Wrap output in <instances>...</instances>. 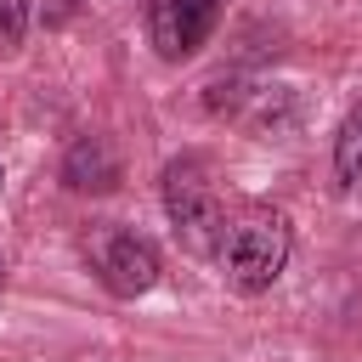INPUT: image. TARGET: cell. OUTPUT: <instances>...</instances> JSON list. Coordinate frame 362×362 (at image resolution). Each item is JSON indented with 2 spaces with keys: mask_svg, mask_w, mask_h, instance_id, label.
<instances>
[{
  "mask_svg": "<svg viewBox=\"0 0 362 362\" xmlns=\"http://www.w3.org/2000/svg\"><path fill=\"white\" fill-rule=\"evenodd\" d=\"M288 249H294L288 215L272 209V204H243L238 215H226V226H221V238H215L221 283H226L232 294H266V288L283 277Z\"/></svg>",
  "mask_w": 362,
  "mask_h": 362,
  "instance_id": "6da1fadb",
  "label": "cell"
},
{
  "mask_svg": "<svg viewBox=\"0 0 362 362\" xmlns=\"http://www.w3.org/2000/svg\"><path fill=\"white\" fill-rule=\"evenodd\" d=\"M164 209L175 221V238L192 255H215V238L226 226V204L215 192V175L204 158H175L164 170Z\"/></svg>",
  "mask_w": 362,
  "mask_h": 362,
  "instance_id": "7a4b0ae2",
  "label": "cell"
},
{
  "mask_svg": "<svg viewBox=\"0 0 362 362\" xmlns=\"http://www.w3.org/2000/svg\"><path fill=\"white\" fill-rule=\"evenodd\" d=\"M221 17V0H147V40L164 62H187Z\"/></svg>",
  "mask_w": 362,
  "mask_h": 362,
  "instance_id": "3957f363",
  "label": "cell"
},
{
  "mask_svg": "<svg viewBox=\"0 0 362 362\" xmlns=\"http://www.w3.org/2000/svg\"><path fill=\"white\" fill-rule=\"evenodd\" d=\"M96 272L119 300H136V294H147L158 283V249L147 238H136V232H107L96 243Z\"/></svg>",
  "mask_w": 362,
  "mask_h": 362,
  "instance_id": "277c9868",
  "label": "cell"
},
{
  "mask_svg": "<svg viewBox=\"0 0 362 362\" xmlns=\"http://www.w3.org/2000/svg\"><path fill=\"white\" fill-rule=\"evenodd\" d=\"M62 175H68L74 192H107V187L119 181V158H113V147H107L102 136H85V141L68 147Z\"/></svg>",
  "mask_w": 362,
  "mask_h": 362,
  "instance_id": "5b68a950",
  "label": "cell"
},
{
  "mask_svg": "<svg viewBox=\"0 0 362 362\" xmlns=\"http://www.w3.org/2000/svg\"><path fill=\"white\" fill-rule=\"evenodd\" d=\"M334 170H339V181L345 187H362V107L339 124V136H334Z\"/></svg>",
  "mask_w": 362,
  "mask_h": 362,
  "instance_id": "8992f818",
  "label": "cell"
},
{
  "mask_svg": "<svg viewBox=\"0 0 362 362\" xmlns=\"http://www.w3.org/2000/svg\"><path fill=\"white\" fill-rule=\"evenodd\" d=\"M28 34V0H0V51H17Z\"/></svg>",
  "mask_w": 362,
  "mask_h": 362,
  "instance_id": "52a82bcc",
  "label": "cell"
},
{
  "mask_svg": "<svg viewBox=\"0 0 362 362\" xmlns=\"http://www.w3.org/2000/svg\"><path fill=\"white\" fill-rule=\"evenodd\" d=\"M0 277H6V260H0Z\"/></svg>",
  "mask_w": 362,
  "mask_h": 362,
  "instance_id": "ba28073f",
  "label": "cell"
}]
</instances>
